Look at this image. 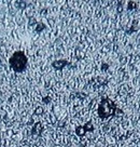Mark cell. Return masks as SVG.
<instances>
[{
	"instance_id": "3",
	"label": "cell",
	"mask_w": 140,
	"mask_h": 147,
	"mask_svg": "<svg viewBox=\"0 0 140 147\" xmlns=\"http://www.w3.org/2000/svg\"><path fill=\"white\" fill-rule=\"evenodd\" d=\"M94 131V127H93V123L88 121V122H86L84 125H80V127H78L76 129V133L79 135V136H83V135H85L87 132H93Z\"/></svg>"
},
{
	"instance_id": "5",
	"label": "cell",
	"mask_w": 140,
	"mask_h": 147,
	"mask_svg": "<svg viewBox=\"0 0 140 147\" xmlns=\"http://www.w3.org/2000/svg\"><path fill=\"white\" fill-rule=\"evenodd\" d=\"M53 65V67L55 69H57V70H60V69H63L66 65H67V61L66 60H58V61H55L52 63Z\"/></svg>"
},
{
	"instance_id": "2",
	"label": "cell",
	"mask_w": 140,
	"mask_h": 147,
	"mask_svg": "<svg viewBox=\"0 0 140 147\" xmlns=\"http://www.w3.org/2000/svg\"><path fill=\"white\" fill-rule=\"evenodd\" d=\"M115 111L117 105L114 104V102L109 97H102L97 108V114L100 119H108L109 117H112L115 114Z\"/></svg>"
},
{
	"instance_id": "1",
	"label": "cell",
	"mask_w": 140,
	"mask_h": 147,
	"mask_svg": "<svg viewBox=\"0 0 140 147\" xmlns=\"http://www.w3.org/2000/svg\"><path fill=\"white\" fill-rule=\"evenodd\" d=\"M9 64L15 73H23L27 68L28 57L23 51H16L10 57Z\"/></svg>"
},
{
	"instance_id": "6",
	"label": "cell",
	"mask_w": 140,
	"mask_h": 147,
	"mask_svg": "<svg viewBox=\"0 0 140 147\" xmlns=\"http://www.w3.org/2000/svg\"><path fill=\"white\" fill-rule=\"evenodd\" d=\"M136 8H137V5H136L134 1H129V2H128V10L136 9Z\"/></svg>"
},
{
	"instance_id": "4",
	"label": "cell",
	"mask_w": 140,
	"mask_h": 147,
	"mask_svg": "<svg viewBox=\"0 0 140 147\" xmlns=\"http://www.w3.org/2000/svg\"><path fill=\"white\" fill-rule=\"evenodd\" d=\"M42 131H43V127H42V124L40 123V122H37V123H35V125L32 127L31 129V134L32 135H41V133H42Z\"/></svg>"
}]
</instances>
